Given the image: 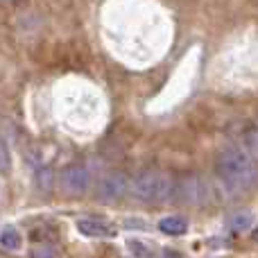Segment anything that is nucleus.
<instances>
[{
    "label": "nucleus",
    "instance_id": "1",
    "mask_svg": "<svg viewBox=\"0 0 258 258\" xmlns=\"http://www.w3.org/2000/svg\"><path fill=\"white\" fill-rule=\"evenodd\" d=\"M218 179L229 190H247L258 183V161L242 150H224L215 161Z\"/></svg>",
    "mask_w": 258,
    "mask_h": 258
},
{
    "label": "nucleus",
    "instance_id": "2",
    "mask_svg": "<svg viewBox=\"0 0 258 258\" xmlns=\"http://www.w3.org/2000/svg\"><path fill=\"white\" fill-rule=\"evenodd\" d=\"M174 192L177 188H174L172 177L165 172H143L132 181V195L138 202H147V204L168 202Z\"/></svg>",
    "mask_w": 258,
    "mask_h": 258
},
{
    "label": "nucleus",
    "instance_id": "3",
    "mask_svg": "<svg viewBox=\"0 0 258 258\" xmlns=\"http://www.w3.org/2000/svg\"><path fill=\"white\" fill-rule=\"evenodd\" d=\"M127 192H132V183L122 172L104 174L98 183V200L104 204H113V202L122 200Z\"/></svg>",
    "mask_w": 258,
    "mask_h": 258
},
{
    "label": "nucleus",
    "instance_id": "4",
    "mask_svg": "<svg viewBox=\"0 0 258 258\" xmlns=\"http://www.w3.org/2000/svg\"><path fill=\"white\" fill-rule=\"evenodd\" d=\"M89 181H91V174L84 165H71L61 172L59 177V186H61L63 192H71V195H80L89 188Z\"/></svg>",
    "mask_w": 258,
    "mask_h": 258
},
{
    "label": "nucleus",
    "instance_id": "5",
    "mask_svg": "<svg viewBox=\"0 0 258 258\" xmlns=\"http://www.w3.org/2000/svg\"><path fill=\"white\" fill-rule=\"evenodd\" d=\"M177 192H179V200H181V202L197 204V202L204 200L206 188H204V181H202L200 177H186V179H181V181H179Z\"/></svg>",
    "mask_w": 258,
    "mask_h": 258
},
{
    "label": "nucleus",
    "instance_id": "6",
    "mask_svg": "<svg viewBox=\"0 0 258 258\" xmlns=\"http://www.w3.org/2000/svg\"><path fill=\"white\" fill-rule=\"evenodd\" d=\"M77 229H80L82 236H89V238H107V236H113L111 224L102 222V220H95V218L77 220Z\"/></svg>",
    "mask_w": 258,
    "mask_h": 258
},
{
    "label": "nucleus",
    "instance_id": "7",
    "mask_svg": "<svg viewBox=\"0 0 258 258\" xmlns=\"http://www.w3.org/2000/svg\"><path fill=\"white\" fill-rule=\"evenodd\" d=\"M227 227L238 233L249 231L254 227V213H249V211H236V213H231L227 218Z\"/></svg>",
    "mask_w": 258,
    "mask_h": 258
},
{
    "label": "nucleus",
    "instance_id": "8",
    "mask_svg": "<svg viewBox=\"0 0 258 258\" xmlns=\"http://www.w3.org/2000/svg\"><path fill=\"white\" fill-rule=\"evenodd\" d=\"M159 229L163 233H168V236H181V233H186L188 229V222L183 218H177V215H170V218H163L159 222Z\"/></svg>",
    "mask_w": 258,
    "mask_h": 258
},
{
    "label": "nucleus",
    "instance_id": "9",
    "mask_svg": "<svg viewBox=\"0 0 258 258\" xmlns=\"http://www.w3.org/2000/svg\"><path fill=\"white\" fill-rule=\"evenodd\" d=\"M0 245L9 251L18 249V247H21V233H18L14 227H5L3 233H0Z\"/></svg>",
    "mask_w": 258,
    "mask_h": 258
},
{
    "label": "nucleus",
    "instance_id": "10",
    "mask_svg": "<svg viewBox=\"0 0 258 258\" xmlns=\"http://www.w3.org/2000/svg\"><path fill=\"white\" fill-rule=\"evenodd\" d=\"M32 258H57V251H54V247L41 245L32 249Z\"/></svg>",
    "mask_w": 258,
    "mask_h": 258
},
{
    "label": "nucleus",
    "instance_id": "11",
    "mask_svg": "<svg viewBox=\"0 0 258 258\" xmlns=\"http://www.w3.org/2000/svg\"><path fill=\"white\" fill-rule=\"evenodd\" d=\"M247 143H249L251 152H254V154H258V129L249 132V136H247Z\"/></svg>",
    "mask_w": 258,
    "mask_h": 258
},
{
    "label": "nucleus",
    "instance_id": "12",
    "mask_svg": "<svg viewBox=\"0 0 258 258\" xmlns=\"http://www.w3.org/2000/svg\"><path fill=\"white\" fill-rule=\"evenodd\" d=\"M9 170V145L7 141H3V172Z\"/></svg>",
    "mask_w": 258,
    "mask_h": 258
},
{
    "label": "nucleus",
    "instance_id": "13",
    "mask_svg": "<svg viewBox=\"0 0 258 258\" xmlns=\"http://www.w3.org/2000/svg\"><path fill=\"white\" fill-rule=\"evenodd\" d=\"M251 236H254V240H256V242H258V227H256V229H254V233H251Z\"/></svg>",
    "mask_w": 258,
    "mask_h": 258
}]
</instances>
